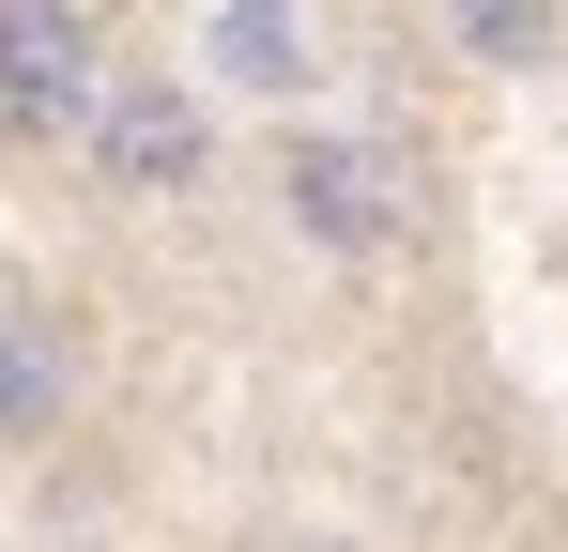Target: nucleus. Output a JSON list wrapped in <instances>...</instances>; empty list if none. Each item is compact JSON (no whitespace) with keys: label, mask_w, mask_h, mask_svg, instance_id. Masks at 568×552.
<instances>
[{"label":"nucleus","mask_w":568,"mask_h":552,"mask_svg":"<svg viewBox=\"0 0 568 552\" xmlns=\"http://www.w3.org/2000/svg\"><path fill=\"white\" fill-rule=\"evenodd\" d=\"M108 108V31L93 0H0V139H93Z\"/></svg>","instance_id":"obj_1"},{"label":"nucleus","mask_w":568,"mask_h":552,"mask_svg":"<svg viewBox=\"0 0 568 552\" xmlns=\"http://www.w3.org/2000/svg\"><path fill=\"white\" fill-rule=\"evenodd\" d=\"M277 200H292V231H307L323 262H384V246L415 231V170L369 154V139H292V154H277Z\"/></svg>","instance_id":"obj_2"},{"label":"nucleus","mask_w":568,"mask_h":552,"mask_svg":"<svg viewBox=\"0 0 568 552\" xmlns=\"http://www.w3.org/2000/svg\"><path fill=\"white\" fill-rule=\"evenodd\" d=\"M93 184L108 200H185L200 170H215V108H200L185 78H108V108H93Z\"/></svg>","instance_id":"obj_3"},{"label":"nucleus","mask_w":568,"mask_h":552,"mask_svg":"<svg viewBox=\"0 0 568 552\" xmlns=\"http://www.w3.org/2000/svg\"><path fill=\"white\" fill-rule=\"evenodd\" d=\"M78 415V323L47 292H0V446H47Z\"/></svg>","instance_id":"obj_4"},{"label":"nucleus","mask_w":568,"mask_h":552,"mask_svg":"<svg viewBox=\"0 0 568 552\" xmlns=\"http://www.w3.org/2000/svg\"><path fill=\"white\" fill-rule=\"evenodd\" d=\"M430 16H446V47H462L476 78H538L568 47V0H430Z\"/></svg>","instance_id":"obj_5"},{"label":"nucleus","mask_w":568,"mask_h":552,"mask_svg":"<svg viewBox=\"0 0 568 552\" xmlns=\"http://www.w3.org/2000/svg\"><path fill=\"white\" fill-rule=\"evenodd\" d=\"M215 78L307 92V31H292V0H231V16H215Z\"/></svg>","instance_id":"obj_6"},{"label":"nucleus","mask_w":568,"mask_h":552,"mask_svg":"<svg viewBox=\"0 0 568 552\" xmlns=\"http://www.w3.org/2000/svg\"><path fill=\"white\" fill-rule=\"evenodd\" d=\"M262 552H354V538H262Z\"/></svg>","instance_id":"obj_7"}]
</instances>
